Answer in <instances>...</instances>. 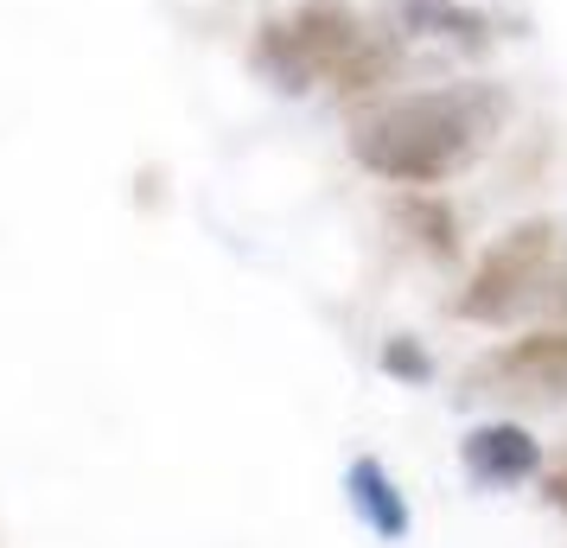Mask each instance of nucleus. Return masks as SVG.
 <instances>
[{
  "instance_id": "6e6552de",
  "label": "nucleus",
  "mask_w": 567,
  "mask_h": 548,
  "mask_svg": "<svg viewBox=\"0 0 567 548\" xmlns=\"http://www.w3.org/2000/svg\"><path fill=\"white\" fill-rule=\"evenodd\" d=\"M395 224H402L434 261L460 256V217H453V205H446L440 192H402V198H395Z\"/></svg>"
},
{
  "instance_id": "0eeeda50",
  "label": "nucleus",
  "mask_w": 567,
  "mask_h": 548,
  "mask_svg": "<svg viewBox=\"0 0 567 548\" xmlns=\"http://www.w3.org/2000/svg\"><path fill=\"white\" fill-rule=\"evenodd\" d=\"M344 492H351V504L363 510V523L377 529V536H409V504H402V492L389 485V472L377 466V459H351V472H344Z\"/></svg>"
},
{
  "instance_id": "9d476101",
  "label": "nucleus",
  "mask_w": 567,
  "mask_h": 548,
  "mask_svg": "<svg viewBox=\"0 0 567 548\" xmlns=\"http://www.w3.org/2000/svg\"><path fill=\"white\" fill-rule=\"evenodd\" d=\"M548 497H555V504H567V466L555 472V478H548Z\"/></svg>"
},
{
  "instance_id": "7ed1b4c3",
  "label": "nucleus",
  "mask_w": 567,
  "mask_h": 548,
  "mask_svg": "<svg viewBox=\"0 0 567 548\" xmlns=\"http://www.w3.org/2000/svg\"><path fill=\"white\" fill-rule=\"evenodd\" d=\"M370 39L351 0H293L281 13H268L249 39V71L281 96H307V90H332V77L358 58Z\"/></svg>"
},
{
  "instance_id": "39448f33",
  "label": "nucleus",
  "mask_w": 567,
  "mask_h": 548,
  "mask_svg": "<svg viewBox=\"0 0 567 548\" xmlns=\"http://www.w3.org/2000/svg\"><path fill=\"white\" fill-rule=\"evenodd\" d=\"M460 459H465V478L485 485V492H504V485H523L542 472V446L529 427L516 421H485L460 441Z\"/></svg>"
},
{
  "instance_id": "f257e3e1",
  "label": "nucleus",
  "mask_w": 567,
  "mask_h": 548,
  "mask_svg": "<svg viewBox=\"0 0 567 548\" xmlns=\"http://www.w3.org/2000/svg\"><path fill=\"white\" fill-rule=\"evenodd\" d=\"M511 122V90L491 77L427 83L370 103L351 122L344 147L370 179L402 185V192H434V185L472 173L485 147Z\"/></svg>"
},
{
  "instance_id": "423d86ee",
  "label": "nucleus",
  "mask_w": 567,
  "mask_h": 548,
  "mask_svg": "<svg viewBox=\"0 0 567 548\" xmlns=\"http://www.w3.org/2000/svg\"><path fill=\"white\" fill-rule=\"evenodd\" d=\"M389 20L409 39H440V45H460V52H485L491 45V13L465 7V0H395Z\"/></svg>"
},
{
  "instance_id": "20e7f679",
  "label": "nucleus",
  "mask_w": 567,
  "mask_h": 548,
  "mask_svg": "<svg viewBox=\"0 0 567 548\" xmlns=\"http://www.w3.org/2000/svg\"><path fill=\"white\" fill-rule=\"evenodd\" d=\"M465 395H485L497 409H555L567 402V319L529 325L523 339L491 344L465 370Z\"/></svg>"
},
{
  "instance_id": "1a4fd4ad",
  "label": "nucleus",
  "mask_w": 567,
  "mask_h": 548,
  "mask_svg": "<svg viewBox=\"0 0 567 548\" xmlns=\"http://www.w3.org/2000/svg\"><path fill=\"white\" fill-rule=\"evenodd\" d=\"M377 364H383V376H395V383H434V358H427V344L421 339H383V351H377Z\"/></svg>"
},
{
  "instance_id": "f03ea898",
  "label": "nucleus",
  "mask_w": 567,
  "mask_h": 548,
  "mask_svg": "<svg viewBox=\"0 0 567 548\" xmlns=\"http://www.w3.org/2000/svg\"><path fill=\"white\" fill-rule=\"evenodd\" d=\"M567 313V230L555 217H523L491 242L478 268L453 293V319L504 332L516 319Z\"/></svg>"
}]
</instances>
